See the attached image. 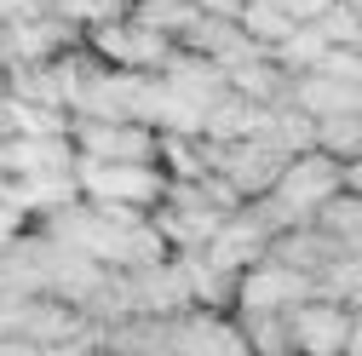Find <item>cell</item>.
<instances>
[{
  "label": "cell",
  "mask_w": 362,
  "mask_h": 356,
  "mask_svg": "<svg viewBox=\"0 0 362 356\" xmlns=\"http://www.w3.org/2000/svg\"><path fill=\"white\" fill-rule=\"evenodd\" d=\"M75 190L86 207H104V213H156L167 196V178L156 161H81L75 155Z\"/></svg>",
  "instance_id": "obj_1"
},
{
  "label": "cell",
  "mask_w": 362,
  "mask_h": 356,
  "mask_svg": "<svg viewBox=\"0 0 362 356\" xmlns=\"http://www.w3.org/2000/svg\"><path fill=\"white\" fill-rule=\"evenodd\" d=\"M224 218H230V213H218V207L202 196V184H167L161 207L150 213V225H156L167 259H190V253H202V247L218 236Z\"/></svg>",
  "instance_id": "obj_2"
},
{
  "label": "cell",
  "mask_w": 362,
  "mask_h": 356,
  "mask_svg": "<svg viewBox=\"0 0 362 356\" xmlns=\"http://www.w3.org/2000/svg\"><path fill=\"white\" fill-rule=\"evenodd\" d=\"M288 155L270 144V138H242V144H207V172L218 178L224 190H230L242 207L247 201H264L270 190H276Z\"/></svg>",
  "instance_id": "obj_3"
},
{
  "label": "cell",
  "mask_w": 362,
  "mask_h": 356,
  "mask_svg": "<svg viewBox=\"0 0 362 356\" xmlns=\"http://www.w3.org/2000/svg\"><path fill=\"white\" fill-rule=\"evenodd\" d=\"M310 293H316L310 276L288 271V264H276V259L264 253L253 271L236 276V304H230V316H288V310L305 304Z\"/></svg>",
  "instance_id": "obj_4"
},
{
  "label": "cell",
  "mask_w": 362,
  "mask_h": 356,
  "mask_svg": "<svg viewBox=\"0 0 362 356\" xmlns=\"http://www.w3.org/2000/svg\"><path fill=\"white\" fill-rule=\"evenodd\" d=\"M351 322H356L351 304H334V299H322V293H310L305 304L288 310L293 356H345V345H351Z\"/></svg>",
  "instance_id": "obj_5"
},
{
  "label": "cell",
  "mask_w": 362,
  "mask_h": 356,
  "mask_svg": "<svg viewBox=\"0 0 362 356\" xmlns=\"http://www.w3.org/2000/svg\"><path fill=\"white\" fill-rule=\"evenodd\" d=\"M0 47H6V64H58L81 47V29L64 23L58 12H35L0 29Z\"/></svg>",
  "instance_id": "obj_6"
},
{
  "label": "cell",
  "mask_w": 362,
  "mask_h": 356,
  "mask_svg": "<svg viewBox=\"0 0 362 356\" xmlns=\"http://www.w3.org/2000/svg\"><path fill=\"white\" fill-rule=\"evenodd\" d=\"M270 253V225H264V218L253 213V207H242V213H230V218H224V225H218V236L202 247V259L213 264V271L218 276H242V271H253V264Z\"/></svg>",
  "instance_id": "obj_7"
},
{
  "label": "cell",
  "mask_w": 362,
  "mask_h": 356,
  "mask_svg": "<svg viewBox=\"0 0 362 356\" xmlns=\"http://www.w3.org/2000/svg\"><path fill=\"white\" fill-rule=\"evenodd\" d=\"M69 144L81 161H156V132L139 121H75Z\"/></svg>",
  "instance_id": "obj_8"
},
{
  "label": "cell",
  "mask_w": 362,
  "mask_h": 356,
  "mask_svg": "<svg viewBox=\"0 0 362 356\" xmlns=\"http://www.w3.org/2000/svg\"><path fill=\"white\" fill-rule=\"evenodd\" d=\"M167 345L178 356H247L236 316H218V310H185L178 322H167Z\"/></svg>",
  "instance_id": "obj_9"
},
{
  "label": "cell",
  "mask_w": 362,
  "mask_h": 356,
  "mask_svg": "<svg viewBox=\"0 0 362 356\" xmlns=\"http://www.w3.org/2000/svg\"><path fill=\"white\" fill-rule=\"evenodd\" d=\"M167 93H178L185 104H196V109H213L224 93H230V81H224V69L218 64H207V58H196V52H173L167 58V69L156 75Z\"/></svg>",
  "instance_id": "obj_10"
},
{
  "label": "cell",
  "mask_w": 362,
  "mask_h": 356,
  "mask_svg": "<svg viewBox=\"0 0 362 356\" xmlns=\"http://www.w3.org/2000/svg\"><path fill=\"white\" fill-rule=\"evenodd\" d=\"M224 81H230V98L259 104V109H282V104H288V86H293V75H288L276 58H270V52L247 58L242 69H230Z\"/></svg>",
  "instance_id": "obj_11"
},
{
  "label": "cell",
  "mask_w": 362,
  "mask_h": 356,
  "mask_svg": "<svg viewBox=\"0 0 362 356\" xmlns=\"http://www.w3.org/2000/svg\"><path fill=\"white\" fill-rule=\"evenodd\" d=\"M264 121H270V109L242 104V98L224 93V98L207 109V121H202V144H242V138H264Z\"/></svg>",
  "instance_id": "obj_12"
},
{
  "label": "cell",
  "mask_w": 362,
  "mask_h": 356,
  "mask_svg": "<svg viewBox=\"0 0 362 356\" xmlns=\"http://www.w3.org/2000/svg\"><path fill=\"white\" fill-rule=\"evenodd\" d=\"M310 225L322 230V236H328V242H334L339 253H356V247H362V196L339 190V196H334V201H328L322 213L310 218Z\"/></svg>",
  "instance_id": "obj_13"
},
{
  "label": "cell",
  "mask_w": 362,
  "mask_h": 356,
  "mask_svg": "<svg viewBox=\"0 0 362 356\" xmlns=\"http://www.w3.org/2000/svg\"><path fill=\"white\" fill-rule=\"evenodd\" d=\"M270 58H276L288 75H310L316 64L328 58V40H322V29H316V23H293L282 47H270Z\"/></svg>",
  "instance_id": "obj_14"
},
{
  "label": "cell",
  "mask_w": 362,
  "mask_h": 356,
  "mask_svg": "<svg viewBox=\"0 0 362 356\" xmlns=\"http://www.w3.org/2000/svg\"><path fill=\"white\" fill-rule=\"evenodd\" d=\"M264 138H270V144H276V150L293 161V155L316 150V121H310V115H299L293 104H282V109H270V121H264Z\"/></svg>",
  "instance_id": "obj_15"
},
{
  "label": "cell",
  "mask_w": 362,
  "mask_h": 356,
  "mask_svg": "<svg viewBox=\"0 0 362 356\" xmlns=\"http://www.w3.org/2000/svg\"><path fill=\"white\" fill-rule=\"evenodd\" d=\"M236 23H242V35L253 40L259 52H270V47H282V40H288V29H293V23H288V18L276 12V0H247V12H242Z\"/></svg>",
  "instance_id": "obj_16"
},
{
  "label": "cell",
  "mask_w": 362,
  "mask_h": 356,
  "mask_svg": "<svg viewBox=\"0 0 362 356\" xmlns=\"http://www.w3.org/2000/svg\"><path fill=\"white\" fill-rule=\"evenodd\" d=\"M236 328L247 339V356H293L288 316H236Z\"/></svg>",
  "instance_id": "obj_17"
},
{
  "label": "cell",
  "mask_w": 362,
  "mask_h": 356,
  "mask_svg": "<svg viewBox=\"0 0 362 356\" xmlns=\"http://www.w3.org/2000/svg\"><path fill=\"white\" fill-rule=\"evenodd\" d=\"M316 29H322V40H328V47H351V40L362 35V18L345 6V0H334V6L316 18Z\"/></svg>",
  "instance_id": "obj_18"
},
{
  "label": "cell",
  "mask_w": 362,
  "mask_h": 356,
  "mask_svg": "<svg viewBox=\"0 0 362 356\" xmlns=\"http://www.w3.org/2000/svg\"><path fill=\"white\" fill-rule=\"evenodd\" d=\"M316 75L345 81V86H362V52H356V47H328V58L316 64Z\"/></svg>",
  "instance_id": "obj_19"
},
{
  "label": "cell",
  "mask_w": 362,
  "mask_h": 356,
  "mask_svg": "<svg viewBox=\"0 0 362 356\" xmlns=\"http://www.w3.org/2000/svg\"><path fill=\"white\" fill-rule=\"evenodd\" d=\"M29 230H35L29 218H23L18 207H6V201H0V259H6V253H12V247H18L23 236H29Z\"/></svg>",
  "instance_id": "obj_20"
},
{
  "label": "cell",
  "mask_w": 362,
  "mask_h": 356,
  "mask_svg": "<svg viewBox=\"0 0 362 356\" xmlns=\"http://www.w3.org/2000/svg\"><path fill=\"white\" fill-rule=\"evenodd\" d=\"M328 6H334V0H276V12H282L288 23H316Z\"/></svg>",
  "instance_id": "obj_21"
},
{
  "label": "cell",
  "mask_w": 362,
  "mask_h": 356,
  "mask_svg": "<svg viewBox=\"0 0 362 356\" xmlns=\"http://www.w3.org/2000/svg\"><path fill=\"white\" fill-rule=\"evenodd\" d=\"M190 6H196L202 18H224V23H236V18L247 12V0H190Z\"/></svg>",
  "instance_id": "obj_22"
},
{
  "label": "cell",
  "mask_w": 362,
  "mask_h": 356,
  "mask_svg": "<svg viewBox=\"0 0 362 356\" xmlns=\"http://www.w3.org/2000/svg\"><path fill=\"white\" fill-rule=\"evenodd\" d=\"M35 12H47L40 0H0V29L18 23V18H35Z\"/></svg>",
  "instance_id": "obj_23"
},
{
  "label": "cell",
  "mask_w": 362,
  "mask_h": 356,
  "mask_svg": "<svg viewBox=\"0 0 362 356\" xmlns=\"http://www.w3.org/2000/svg\"><path fill=\"white\" fill-rule=\"evenodd\" d=\"M0 356H52V350H40V345H29V339H6Z\"/></svg>",
  "instance_id": "obj_24"
},
{
  "label": "cell",
  "mask_w": 362,
  "mask_h": 356,
  "mask_svg": "<svg viewBox=\"0 0 362 356\" xmlns=\"http://www.w3.org/2000/svg\"><path fill=\"white\" fill-rule=\"evenodd\" d=\"M144 356H178V350H173V345L161 339V345H156V350H144Z\"/></svg>",
  "instance_id": "obj_25"
},
{
  "label": "cell",
  "mask_w": 362,
  "mask_h": 356,
  "mask_svg": "<svg viewBox=\"0 0 362 356\" xmlns=\"http://www.w3.org/2000/svg\"><path fill=\"white\" fill-rule=\"evenodd\" d=\"M345 6H351V12H356V18H362V0H345Z\"/></svg>",
  "instance_id": "obj_26"
},
{
  "label": "cell",
  "mask_w": 362,
  "mask_h": 356,
  "mask_svg": "<svg viewBox=\"0 0 362 356\" xmlns=\"http://www.w3.org/2000/svg\"><path fill=\"white\" fill-rule=\"evenodd\" d=\"M0 75H6V47H0Z\"/></svg>",
  "instance_id": "obj_27"
},
{
  "label": "cell",
  "mask_w": 362,
  "mask_h": 356,
  "mask_svg": "<svg viewBox=\"0 0 362 356\" xmlns=\"http://www.w3.org/2000/svg\"><path fill=\"white\" fill-rule=\"evenodd\" d=\"M351 47H356V52H362V35H356V40H351Z\"/></svg>",
  "instance_id": "obj_28"
},
{
  "label": "cell",
  "mask_w": 362,
  "mask_h": 356,
  "mask_svg": "<svg viewBox=\"0 0 362 356\" xmlns=\"http://www.w3.org/2000/svg\"><path fill=\"white\" fill-rule=\"evenodd\" d=\"M0 184H6V178H0Z\"/></svg>",
  "instance_id": "obj_29"
}]
</instances>
